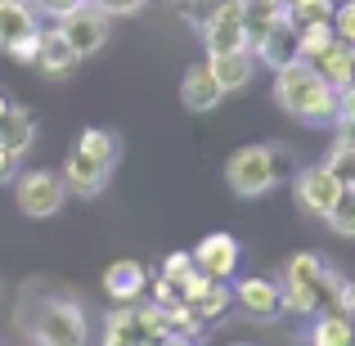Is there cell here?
Returning a JSON list of instances; mask_svg holds the SVG:
<instances>
[{
    "label": "cell",
    "instance_id": "36",
    "mask_svg": "<svg viewBox=\"0 0 355 346\" xmlns=\"http://www.w3.org/2000/svg\"><path fill=\"white\" fill-rule=\"evenodd\" d=\"M144 346H198V338L193 333H180V329H171V333H153Z\"/></svg>",
    "mask_w": 355,
    "mask_h": 346
},
{
    "label": "cell",
    "instance_id": "30",
    "mask_svg": "<svg viewBox=\"0 0 355 346\" xmlns=\"http://www.w3.org/2000/svg\"><path fill=\"white\" fill-rule=\"evenodd\" d=\"M333 32H338L342 41H355V0L333 9Z\"/></svg>",
    "mask_w": 355,
    "mask_h": 346
},
{
    "label": "cell",
    "instance_id": "3",
    "mask_svg": "<svg viewBox=\"0 0 355 346\" xmlns=\"http://www.w3.org/2000/svg\"><path fill=\"white\" fill-rule=\"evenodd\" d=\"M279 175H284V148H275V144H243L225 162V184L239 198H261V193H270Z\"/></svg>",
    "mask_w": 355,
    "mask_h": 346
},
{
    "label": "cell",
    "instance_id": "24",
    "mask_svg": "<svg viewBox=\"0 0 355 346\" xmlns=\"http://www.w3.org/2000/svg\"><path fill=\"white\" fill-rule=\"evenodd\" d=\"M329 230L333 234H342V239H355V184H342V193L333 198V207H329Z\"/></svg>",
    "mask_w": 355,
    "mask_h": 346
},
{
    "label": "cell",
    "instance_id": "13",
    "mask_svg": "<svg viewBox=\"0 0 355 346\" xmlns=\"http://www.w3.org/2000/svg\"><path fill=\"white\" fill-rule=\"evenodd\" d=\"M193 266L211 279H230L239 270V239L234 234H207V239L193 248Z\"/></svg>",
    "mask_w": 355,
    "mask_h": 346
},
{
    "label": "cell",
    "instance_id": "8",
    "mask_svg": "<svg viewBox=\"0 0 355 346\" xmlns=\"http://www.w3.org/2000/svg\"><path fill=\"white\" fill-rule=\"evenodd\" d=\"M59 32L72 41V50H77L81 59H90V54H99L108 45V14L95 0H86V5H77L72 14L59 18Z\"/></svg>",
    "mask_w": 355,
    "mask_h": 346
},
{
    "label": "cell",
    "instance_id": "39",
    "mask_svg": "<svg viewBox=\"0 0 355 346\" xmlns=\"http://www.w3.org/2000/svg\"><path fill=\"white\" fill-rule=\"evenodd\" d=\"M293 5H302V0H284V9H293Z\"/></svg>",
    "mask_w": 355,
    "mask_h": 346
},
{
    "label": "cell",
    "instance_id": "20",
    "mask_svg": "<svg viewBox=\"0 0 355 346\" xmlns=\"http://www.w3.org/2000/svg\"><path fill=\"white\" fill-rule=\"evenodd\" d=\"M32 139H36V117H32V108L9 104L5 113H0V144L14 148V153H27V148H32Z\"/></svg>",
    "mask_w": 355,
    "mask_h": 346
},
{
    "label": "cell",
    "instance_id": "2",
    "mask_svg": "<svg viewBox=\"0 0 355 346\" xmlns=\"http://www.w3.org/2000/svg\"><path fill=\"white\" fill-rule=\"evenodd\" d=\"M113 166H117V135L99 130V126H86L77 135V148L63 162V184H68V193L90 198V193H99L108 184Z\"/></svg>",
    "mask_w": 355,
    "mask_h": 346
},
{
    "label": "cell",
    "instance_id": "19",
    "mask_svg": "<svg viewBox=\"0 0 355 346\" xmlns=\"http://www.w3.org/2000/svg\"><path fill=\"white\" fill-rule=\"evenodd\" d=\"M315 68L324 72V81H333V86H351L355 81V41H342V36H333V45L320 54V59H311Z\"/></svg>",
    "mask_w": 355,
    "mask_h": 346
},
{
    "label": "cell",
    "instance_id": "22",
    "mask_svg": "<svg viewBox=\"0 0 355 346\" xmlns=\"http://www.w3.org/2000/svg\"><path fill=\"white\" fill-rule=\"evenodd\" d=\"M355 329L351 320L342 311H324L320 320H315V333H311V346H351Z\"/></svg>",
    "mask_w": 355,
    "mask_h": 346
},
{
    "label": "cell",
    "instance_id": "15",
    "mask_svg": "<svg viewBox=\"0 0 355 346\" xmlns=\"http://www.w3.org/2000/svg\"><path fill=\"white\" fill-rule=\"evenodd\" d=\"M32 63H36L41 72H50V77H68V72L81 63V54L72 50V41L59 32V27H45V32H41V45H36V59H32Z\"/></svg>",
    "mask_w": 355,
    "mask_h": 346
},
{
    "label": "cell",
    "instance_id": "14",
    "mask_svg": "<svg viewBox=\"0 0 355 346\" xmlns=\"http://www.w3.org/2000/svg\"><path fill=\"white\" fill-rule=\"evenodd\" d=\"M234 306H243V315L266 324V320H279L284 293H279V284H270V279H243V284H234Z\"/></svg>",
    "mask_w": 355,
    "mask_h": 346
},
{
    "label": "cell",
    "instance_id": "4",
    "mask_svg": "<svg viewBox=\"0 0 355 346\" xmlns=\"http://www.w3.org/2000/svg\"><path fill=\"white\" fill-rule=\"evenodd\" d=\"M36 346H86L90 342V320L77 297H45L41 311L27 324Z\"/></svg>",
    "mask_w": 355,
    "mask_h": 346
},
{
    "label": "cell",
    "instance_id": "9",
    "mask_svg": "<svg viewBox=\"0 0 355 346\" xmlns=\"http://www.w3.org/2000/svg\"><path fill=\"white\" fill-rule=\"evenodd\" d=\"M342 193V184H338V175L329 171V166H302L297 171V180H293V198H297V207L306 211V216H315V220H324L329 216V207H333V198Z\"/></svg>",
    "mask_w": 355,
    "mask_h": 346
},
{
    "label": "cell",
    "instance_id": "34",
    "mask_svg": "<svg viewBox=\"0 0 355 346\" xmlns=\"http://www.w3.org/2000/svg\"><path fill=\"white\" fill-rule=\"evenodd\" d=\"M333 311H342V315L351 320V329H355V284H347V279H342L338 297H333Z\"/></svg>",
    "mask_w": 355,
    "mask_h": 346
},
{
    "label": "cell",
    "instance_id": "25",
    "mask_svg": "<svg viewBox=\"0 0 355 346\" xmlns=\"http://www.w3.org/2000/svg\"><path fill=\"white\" fill-rule=\"evenodd\" d=\"M333 18H324V23H306L302 27V59H320L324 50L333 45Z\"/></svg>",
    "mask_w": 355,
    "mask_h": 346
},
{
    "label": "cell",
    "instance_id": "11",
    "mask_svg": "<svg viewBox=\"0 0 355 346\" xmlns=\"http://www.w3.org/2000/svg\"><path fill=\"white\" fill-rule=\"evenodd\" d=\"M297 59H302V27L284 14L266 32V41L257 45V63H266L270 72H279V68H288V63H297Z\"/></svg>",
    "mask_w": 355,
    "mask_h": 346
},
{
    "label": "cell",
    "instance_id": "17",
    "mask_svg": "<svg viewBox=\"0 0 355 346\" xmlns=\"http://www.w3.org/2000/svg\"><path fill=\"white\" fill-rule=\"evenodd\" d=\"M284 0H243V41H248V50L257 54V45L266 41V32L284 18Z\"/></svg>",
    "mask_w": 355,
    "mask_h": 346
},
{
    "label": "cell",
    "instance_id": "1",
    "mask_svg": "<svg viewBox=\"0 0 355 346\" xmlns=\"http://www.w3.org/2000/svg\"><path fill=\"white\" fill-rule=\"evenodd\" d=\"M275 99L288 117L306 126H333L338 121V86L324 81V72L311 59H297L275 72Z\"/></svg>",
    "mask_w": 355,
    "mask_h": 346
},
{
    "label": "cell",
    "instance_id": "10",
    "mask_svg": "<svg viewBox=\"0 0 355 346\" xmlns=\"http://www.w3.org/2000/svg\"><path fill=\"white\" fill-rule=\"evenodd\" d=\"M198 32H202V45H207V54L248 50V41H243V0H220V5L211 9V18L198 27Z\"/></svg>",
    "mask_w": 355,
    "mask_h": 346
},
{
    "label": "cell",
    "instance_id": "31",
    "mask_svg": "<svg viewBox=\"0 0 355 346\" xmlns=\"http://www.w3.org/2000/svg\"><path fill=\"white\" fill-rule=\"evenodd\" d=\"M99 9H104L108 18H130V14H139V9L148 5V0H95Z\"/></svg>",
    "mask_w": 355,
    "mask_h": 346
},
{
    "label": "cell",
    "instance_id": "16",
    "mask_svg": "<svg viewBox=\"0 0 355 346\" xmlns=\"http://www.w3.org/2000/svg\"><path fill=\"white\" fill-rule=\"evenodd\" d=\"M207 63H211V72H216V81H220V90H243L252 81V72H257V54L252 50H225V54H207Z\"/></svg>",
    "mask_w": 355,
    "mask_h": 346
},
{
    "label": "cell",
    "instance_id": "26",
    "mask_svg": "<svg viewBox=\"0 0 355 346\" xmlns=\"http://www.w3.org/2000/svg\"><path fill=\"white\" fill-rule=\"evenodd\" d=\"M324 166L338 175V184H355V144H342V139H333V148H329V157H324Z\"/></svg>",
    "mask_w": 355,
    "mask_h": 346
},
{
    "label": "cell",
    "instance_id": "6",
    "mask_svg": "<svg viewBox=\"0 0 355 346\" xmlns=\"http://www.w3.org/2000/svg\"><path fill=\"white\" fill-rule=\"evenodd\" d=\"M153 333H171V311L166 306L117 302V311L104 320V342L99 346H144Z\"/></svg>",
    "mask_w": 355,
    "mask_h": 346
},
{
    "label": "cell",
    "instance_id": "32",
    "mask_svg": "<svg viewBox=\"0 0 355 346\" xmlns=\"http://www.w3.org/2000/svg\"><path fill=\"white\" fill-rule=\"evenodd\" d=\"M77 5H86V0H32V9L45 14V18H63V14H72Z\"/></svg>",
    "mask_w": 355,
    "mask_h": 346
},
{
    "label": "cell",
    "instance_id": "21",
    "mask_svg": "<svg viewBox=\"0 0 355 346\" xmlns=\"http://www.w3.org/2000/svg\"><path fill=\"white\" fill-rule=\"evenodd\" d=\"M36 32V9L32 0H0V45H14L23 41V36Z\"/></svg>",
    "mask_w": 355,
    "mask_h": 346
},
{
    "label": "cell",
    "instance_id": "35",
    "mask_svg": "<svg viewBox=\"0 0 355 346\" xmlns=\"http://www.w3.org/2000/svg\"><path fill=\"white\" fill-rule=\"evenodd\" d=\"M36 45H41V27H36L32 36H23V41H14V45H9V54H14L18 63H32L36 59Z\"/></svg>",
    "mask_w": 355,
    "mask_h": 346
},
{
    "label": "cell",
    "instance_id": "38",
    "mask_svg": "<svg viewBox=\"0 0 355 346\" xmlns=\"http://www.w3.org/2000/svg\"><path fill=\"white\" fill-rule=\"evenodd\" d=\"M5 108H9V99H5V95H0V113H5Z\"/></svg>",
    "mask_w": 355,
    "mask_h": 346
},
{
    "label": "cell",
    "instance_id": "28",
    "mask_svg": "<svg viewBox=\"0 0 355 346\" xmlns=\"http://www.w3.org/2000/svg\"><path fill=\"white\" fill-rule=\"evenodd\" d=\"M193 270H198V266H193V252H171V257L162 261V279H171L175 288H180Z\"/></svg>",
    "mask_w": 355,
    "mask_h": 346
},
{
    "label": "cell",
    "instance_id": "37",
    "mask_svg": "<svg viewBox=\"0 0 355 346\" xmlns=\"http://www.w3.org/2000/svg\"><path fill=\"white\" fill-rule=\"evenodd\" d=\"M333 126H338V139H342V144H355V117H338Z\"/></svg>",
    "mask_w": 355,
    "mask_h": 346
},
{
    "label": "cell",
    "instance_id": "18",
    "mask_svg": "<svg viewBox=\"0 0 355 346\" xmlns=\"http://www.w3.org/2000/svg\"><path fill=\"white\" fill-rule=\"evenodd\" d=\"M144 266L139 261H113V266L104 270V293L113 297V302H135V297H144Z\"/></svg>",
    "mask_w": 355,
    "mask_h": 346
},
{
    "label": "cell",
    "instance_id": "23",
    "mask_svg": "<svg viewBox=\"0 0 355 346\" xmlns=\"http://www.w3.org/2000/svg\"><path fill=\"white\" fill-rule=\"evenodd\" d=\"M230 306H234V288H230L225 279H211L207 293H202L198 302H193V311H198V320L207 324V320H220V315H225Z\"/></svg>",
    "mask_w": 355,
    "mask_h": 346
},
{
    "label": "cell",
    "instance_id": "27",
    "mask_svg": "<svg viewBox=\"0 0 355 346\" xmlns=\"http://www.w3.org/2000/svg\"><path fill=\"white\" fill-rule=\"evenodd\" d=\"M333 9H338V0H302V5L288 9V18H293L297 27H306V23H324V18H333Z\"/></svg>",
    "mask_w": 355,
    "mask_h": 346
},
{
    "label": "cell",
    "instance_id": "33",
    "mask_svg": "<svg viewBox=\"0 0 355 346\" xmlns=\"http://www.w3.org/2000/svg\"><path fill=\"white\" fill-rule=\"evenodd\" d=\"M18 162H23V153H14V148L0 144V184H14L18 180Z\"/></svg>",
    "mask_w": 355,
    "mask_h": 346
},
{
    "label": "cell",
    "instance_id": "12",
    "mask_svg": "<svg viewBox=\"0 0 355 346\" xmlns=\"http://www.w3.org/2000/svg\"><path fill=\"white\" fill-rule=\"evenodd\" d=\"M220 99H225V90H220V81H216V72H211V63H207V59L193 63V68L184 72V81H180V104L189 108V113H211Z\"/></svg>",
    "mask_w": 355,
    "mask_h": 346
},
{
    "label": "cell",
    "instance_id": "40",
    "mask_svg": "<svg viewBox=\"0 0 355 346\" xmlns=\"http://www.w3.org/2000/svg\"><path fill=\"white\" fill-rule=\"evenodd\" d=\"M230 346H248V342H230Z\"/></svg>",
    "mask_w": 355,
    "mask_h": 346
},
{
    "label": "cell",
    "instance_id": "29",
    "mask_svg": "<svg viewBox=\"0 0 355 346\" xmlns=\"http://www.w3.org/2000/svg\"><path fill=\"white\" fill-rule=\"evenodd\" d=\"M175 5H180V14L189 18L193 27H202V23H207V18H211V9L220 5V0H175Z\"/></svg>",
    "mask_w": 355,
    "mask_h": 346
},
{
    "label": "cell",
    "instance_id": "7",
    "mask_svg": "<svg viewBox=\"0 0 355 346\" xmlns=\"http://www.w3.org/2000/svg\"><path fill=\"white\" fill-rule=\"evenodd\" d=\"M18 189H14V198H18V211L23 216H36V220H45V216H59L63 211V198H68V184H63V175H54V171H18Z\"/></svg>",
    "mask_w": 355,
    "mask_h": 346
},
{
    "label": "cell",
    "instance_id": "5",
    "mask_svg": "<svg viewBox=\"0 0 355 346\" xmlns=\"http://www.w3.org/2000/svg\"><path fill=\"white\" fill-rule=\"evenodd\" d=\"M324 275H329V266L320 252H293L284 266V284H279L284 311L315 315V306H324Z\"/></svg>",
    "mask_w": 355,
    "mask_h": 346
}]
</instances>
